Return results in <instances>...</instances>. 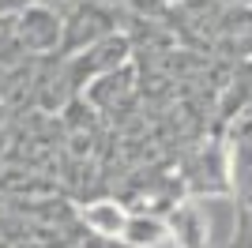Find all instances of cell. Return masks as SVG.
Wrapping results in <instances>:
<instances>
[{
    "label": "cell",
    "instance_id": "6",
    "mask_svg": "<svg viewBox=\"0 0 252 248\" xmlns=\"http://www.w3.org/2000/svg\"><path fill=\"white\" fill-rule=\"evenodd\" d=\"M128 215L132 211H125L121 199H91L87 207H79V222L102 241H121Z\"/></svg>",
    "mask_w": 252,
    "mask_h": 248
},
{
    "label": "cell",
    "instance_id": "1",
    "mask_svg": "<svg viewBox=\"0 0 252 248\" xmlns=\"http://www.w3.org/2000/svg\"><path fill=\"white\" fill-rule=\"evenodd\" d=\"M128 61H132V41L125 34H109V38L94 41L91 49L64 57V79H68L72 94H83L87 83H94L102 75L117 72V68H125Z\"/></svg>",
    "mask_w": 252,
    "mask_h": 248
},
{
    "label": "cell",
    "instance_id": "4",
    "mask_svg": "<svg viewBox=\"0 0 252 248\" xmlns=\"http://www.w3.org/2000/svg\"><path fill=\"white\" fill-rule=\"evenodd\" d=\"M169 245L173 248H211L207 233V215H203V199H185L169 211Z\"/></svg>",
    "mask_w": 252,
    "mask_h": 248
},
{
    "label": "cell",
    "instance_id": "2",
    "mask_svg": "<svg viewBox=\"0 0 252 248\" xmlns=\"http://www.w3.org/2000/svg\"><path fill=\"white\" fill-rule=\"evenodd\" d=\"M15 41H19L23 57H45V53H61L64 41V11L49 8V4H27L15 15Z\"/></svg>",
    "mask_w": 252,
    "mask_h": 248
},
{
    "label": "cell",
    "instance_id": "8",
    "mask_svg": "<svg viewBox=\"0 0 252 248\" xmlns=\"http://www.w3.org/2000/svg\"><path fill=\"white\" fill-rule=\"evenodd\" d=\"M121 241H125V248H166L169 226H166V218L155 215V211H136V215H128Z\"/></svg>",
    "mask_w": 252,
    "mask_h": 248
},
{
    "label": "cell",
    "instance_id": "7",
    "mask_svg": "<svg viewBox=\"0 0 252 248\" xmlns=\"http://www.w3.org/2000/svg\"><path fill=\"white\" fill-rule=\"evenodd\" d=\"M83 98L94 105V109H102V113H109V109H117V105H125L128 98H132V68L125 64V68L102 75V79L87 83Z\"/></svg>",
    "mask_w": 252,
    "mask_h": 248
},
{
    "label": "cell",
    "instance_id": "5",
    "mask_svg": "<svg viewBox=\"0 0 252 248\" xmlns=\"http://www.w3.org/2000/svg\"><path fill=\"white\" fill-rule=\"evenodd\" d=\"M189 185L200 196H222L230 188V158H226V147H219V143L203 147L200 155L192 158Z\"/></svg>",
    "mask_w": 252,
    "mask_h": 248
},
{
    "label": "cell",
    "instance_id": "3",
    "mask_svg": "<svg viewBox=\"0 0 252 248\" xmlns=\"http://www.w3.org/2000/svg\"><path fill=\"white\" fill-rule=\"evenodd\" d=\"M117 34V23H113V8H105L102 0H79L72 11H64V41H61V53L72 57V53H83L91 49L94 41Z\"/></svg>",
    "mask_w": 252,
    "mask_h": 248
},
{
    "label": "cell",
    "instance_id": "9",
    "mask_svg": "<svg viewBox=\"0 0 252 248\" xmlns=\"http://www.w3.org/2000/svg\"><path fill=\"white\" fill-rule=\"evenodd\" d=\"M222 4H230V8H252V0H222Z\"/></svg>",
    "mask_w": 252,
    "mask_h": 248
}]
</instances>
